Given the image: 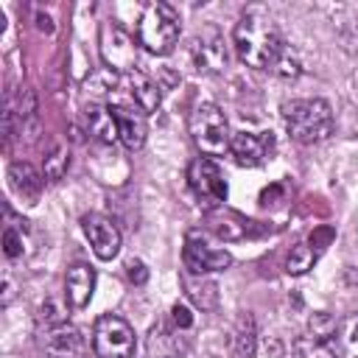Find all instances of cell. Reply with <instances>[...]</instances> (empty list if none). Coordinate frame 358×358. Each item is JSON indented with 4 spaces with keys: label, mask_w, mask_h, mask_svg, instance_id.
Instances as JSON below:
<instances>
[{
    "label": "cell",
    "mask_w": 358,
    "mask_h": 358,
    "mask_svg": "<svg viewBox=\"0 0 358 358\" xmlns=\"http://www.w3.org/2000/svg\"><path fill=\"white\" fill-rule=\"evenodd\" d=\"M271 148H274L271 131H235L232 143H229V151H232L235 162L243 165V168L260 165L271 154Z\"/></svg>",
    "instance_id": "12"
},
{
    "label": "cell",
    "mask_w": 358,
    "mask_h": 358,
    "mask_svg": "<svg viewBox=\"0 0 358 358\" xmlns=\"http://www.w3.org/2000/svg\"><path fill=\"white\" fill-rule=\"evenodd\" d=\"M92 350L98 358H134V327L117 313L98 316L92 324Z\"/></svg>",
    "instance_id": "5"
},
{
    "label": "cell",
    "mask_w": 358,
    "mask_h": 358,
    "mask_svg": "<svg viewBox=\"0 0 358 358\" xmlns=\"http://www.w3.org/2000/svg\"><path fill=\"white\" fill-rule=\"evenodd\" d=\"M87 129L95 140L101 143H115L117 140V123L112 115V106H92L87 112Z\"/></svg>",
    "instance_id": "21"
},
{
    "label": "cell",
    "mask_w": 358,
    "mask_h": 358,
    "mask_svg": "<svg viewBox=\"0 0 358 358\" xmlns=\"http://www.w3.org/2000/svg\"><path fill=\"white\" fill-rule=\"evenodd\" d=\"M294 355L296 358H336V347H333V341L305 333L294 341Z\"/></svg>",
    "instance_id": "23"
},
{
    "label": "cell",
    "mask_w": 358,
    "mask_h": 358,
    "mask_svg": "<svg viewBox=\"0 0 358 358\" xmlns=\"http://www.w3.org/2000/svg\"><path fill=\"white\" fill-rule=\"evenodd\" d=\"M207 224H210V229H213L218 238H224V241H238V238H243V235L249 232V224H252V221L241 218L238 213H232V210H227V207H215V210L207 213Z\"/></svg>",
    "instance_id": "18"
},
{
    "label": "cell",
    "mask_w": 358,
    "mask_h": 358,
    "mask_svg": "<svg viewBox=\"0 0 358 358\" xmlns=\"http://www.w3.org/2000/svg\"><path fill=\"white\" fill-rule=\"evenodd\" d=\"M95 294V268L87 263H73L64 274V299L73 310H84Z\"/></svg>",
    "instance_id": "13"
},
{
    "label": "cell",
    "mask_w": 358,
    "mask_h": 358,
    "mask_svg": "<svg viewBox=\"0 0 358 358\" xmlns=\"http://www.w3.org/2000/svg\"><path fill=\"white\" fill-rule=\"evenodd\" d=\"M3 252H6V257H20L22 255V232H17L14 227H6V232H3Z\"/></svg>",
    "instance_id": "26"
},
{
    "label": "cell",
    "mask_w": 358,
    "mask_h": 358,
    "mask_svg": "<svg viewBox=\"0 0 358 358\" xmlns=\"http://www.w3.org/2000/svg\"><path fill=\"white\" fill-rule=\"evenodd\" d=\"M42 347L48 358H87V341L70 322H53L42 336Z\"/></svg>",
    "instance_id": "9"
},
{
    "label": "cell",
    "mask_w": 358,
    "mask_h": 358,
    "mask_svg": "<svg viewBox=\"0 0 358 358\" xmlns=\"http://www.w3.org/2000/svg\"><path fill=\"white\" fill-rule=\"evenodd\" d=\"M185 330H179L173 322H159L157 327H151L148 333V355L151 358H179L187 352V341L182 336Z\"/></svg>",
    "instance_id": "14"
},
{
    "label": "cell",
    "mask_w": 358,
    "mask_h": 358,
    "mask_svg": "<svg viewBox=\"0 0 358 358\" xmlns=\"http://www.w3.org/2000/svg\"><path fill=\"white\" fill-rule=\"evenodd\" d=\"M185 268L193 274H210V271H224L232 266V255L227 249H213L204 243L199 235H187L185 249H182Z\"/></svg>",
    "instance_id": "8"
},
{
    "label": "cell",
    "mask_w": 358,
    "mask_h": 358,
    "mask_svg": "<svg viewBox=\"0 0 358 358\" xmlns=\"http://www.w3.org/2000/svg\"><path fill=\"white\" fill-rule=\"evenodd\" d=\"M126 87H129V98H131V103H134L137 109H143L145 115L154 112V109L159 106V101H162L159 84H157L151 76L140 73V70L126 73Z\"/></svg>",
    "instance_id": "15"
},
{
    "label": "cell",
    "mask_w": 358,
    "mask_h": 358,
    "mask_svg": "<svg viewBox=\"0 0 358 358\" xmlns=\"http://www.w3.org/2000/svg\"><path fill=\"white\" fill-rule=\"evenodd\" d=\"M193 53H196V62L201 70H221L227 64V50H224V42L213 34V39H204V36H196L193 39Z\"/></svg>",
    "instance_id": "20"
},
{
    "label": "cell",
    "mask_w": 358,
    "mask_h": 358,
    "mask_svg": "<svg viewBox=\"0 0 358 358\" xmlns=\"http://www.w3.org/2000/svg\"><path fill=\"white\" fill-rule=\"evenodd\" d=\"M187 129H190V137H193V143H196V148L201 154L221 157L224 151H229L232 131H229V123H227V115L221 112V106H215V103H199L190 112Z\"/></svg>",
    "instance_id": "4"
},
{
    "label": "cell",
    "mask_w": 358,
    "mask_h": 358,
    "mask_svg": "<svg viewBox=\"0 0 358 358\" xmlns=\"http://www.w3.org/2000/svg\"><path fill=\"white\" fill-rule=\"evenodd\" d=\"M182 285H185V294L190 296V302L201 310H213L218 305V285L213 280H204V274H193V271H182L179 274Z\"/></svg>",
    "instance_id": "16"
},
{
    "label": "cell",
    "mask_w": 358,
    "mask_h": 358,
    "mask_svg": "<svg viewBox=\"0 0 358 358\" xmlns=\"http://www.w3.org/2000/svg\"><path fill=\"white\" fill-rule=\"evenodd\" d=\"M282 117H285L288 134L302 145L322 143L333 131V109L324 98L288 101V103H282Z\"/></svg>",
    "instance_id": "2"
},
{
    "label": "cell",
    "mask_w": 358,
    "mask_h": 358,
    "mask_svg": "<svg viewBox=\"0 0 358 358\" xmlns=\"http://www.w3.org/2000/svg\"><path fill=\"white\" fill-rule=\"evenodd\" d=\"M313 263H316V249L310 243H296V246H291V252L285 257V271L305 274L308 268H313Z\"/></svg>",
    "instance_id": "24"
},
{
    "label": "cell",
    "mask_w": 358,
    "mask_h": 358,
    "mask_svg": "<svg viewBox=\"0 0 358 358\" xmlns=\"http://www.w3.org/2000/svg\"><path fill=\"white\" fill-rule=\"evenodd\" d=\"M81 229L95 252V257L101 260H112L120 252V229L115 227L112 218L101 215V213H90L81 218Z\"/></svg>",
    "instance_id": "10"
},
{
    "label": "cell",
    "mask_w": 358,
    "mask_h": 358,
    "mask_svg": "<svg viewBox=\"0 0 358 358\" xmlns=\"http://www.w3.org/2000/svg\"><path fill=\"white\" fill-rule=\"evenodd\" d=\"M257 350V333H255V319L243 313L238 319L235 336H232V358H255Z\"/></svg>",
    "instance_id": "22"
},
{
    "label": "cell",
    "mask_w": 358,
    "mask_h": 358,
    "mask_svg": "<svg viewBox=\"0 0 358 358\" xmlns=\"http://www.w3.org/2000/svg\"><path fill=\"white\" fill-rule=\"evenodd\" d=\"M101 56L109 64V70H120V73H131L134 70V59H137L134 39L115 20H106L101 25Z\"/></svg>",
    "instance_id": "7"
},
{
    "label": "cell",
    "mask_w": 358,
    "mask_h": 358,
    "mask_svg": "<svg viewBox=\"0 0 358 358\" xmlns=\"http://www.w3.org/2000/svg\"><path fill=\"white\" fill-rule=\"evenodd\" d=\"M187 185L199 201L221 207L227 201V179L210 157H199L187 165Z\"/></svg>",
    "instance_id": "6"
},
{
    "label": "cell",
    "mask_w": 358,
    "mask_h": 358,
    "mask_svg": "<svg viewBox=\"0 0 358 358\" xmlns=\"http://www.w3.org/2000/svg\"><path fill=\"white\" fill-rule=\"evenodd\" d=\"M64 171H67V151H64V148H56V151L45 159V179L56 182V179H62Z\"/></svg>",
    "instance_id": "25"
},
{
    "label": "cell",
    "mask_w": 358,
    "mask_h": 358,
    "mask_svg": "<svg viewBox=\"0 0 358 358\" xmlns=\"http://www.w3.org/2000/svg\"><path fill=\"white\" fill-rule=\"evenodd\" d=\"M232 42H235L238 59L257 70H266V67L274 70V64L288 48L274 20L263 11H246L232 31Z\"/></svg>",
    "instance_id": "1"
},
{
    "label": "cell",
    "mask_w": 358,
    "mask_h": 358,
    "mask_svg": "<svg viewBox=\"0 0 358 358\" xmlns=\"http://www.w3.org/2000/svg\"><path fill=\"white\" fill-rule=\"evenodd\" d=\"M112 115L117 123V140L129 148V151H140L145 145L148 137V123H145V112L137 109L131 101L126 103H112Z\"/></svg>",
    "instance_id": "11"
},
{
    "label": "cell",
    "mask_w": 358,
    "mask_h": 358,
    "mask_svg": "<svg viewBox=\"0 0 358 358\" xmlns=\"http://www.w3.org/2000/svg\"><path fill=\"white\" fill-rule=\"evenodd\" d=\"M182 34V20L179 11L168 3H148L140 14L137 22V42L157 56H165L173 50V45L179 42Z\"/></svg>",
    "instance_id": "3"
},
{
    "label": "cell",
    "mask_w": 358,
    "mask_h": 358,
    "mask_svg": "<svg viewBox=\"0 0 358 358\" xmlns=\"http://www.w3.org/2000/svg\"><path fill=\"white\" fill-rule=\"evenodd\" d=\"M8 185H11V190H14L20 199H25L28 204H34V201L39 199V190H42V176L34 171V165H28V162H14V165L8 168Z\"/></svg>",
    "instance_id": "17"
},
{
    "label": "cell",
    "mask_w": 358,
    "mask_h": 358,
    "mask_svg": "<svg viewBox=\"0 0 358 358\" xmlns=\"http://www.w3.org/2000/svg\"><path fill=\"white\" fill-rule=\"evenodd\" d=\"M333 347L338 358H358V313H347L336 324Z\"/></svg>",
    "instance_id": "19"
},
{
    "label": "cell",
    "mask_w": 358,
    "mask_h": 358,
    "mask_svg": "<svg viewBox=\"0 0 358 358\" xmlns=\"http://www.w3.org/2000/svg\"><path fill=\"white\" fill-rule=\"evenodd\" d=\"M126 274H129V280L137 282V285H143V282L148 280V268H145L140 260H129V263H126Z\"/></svg>",
    "instance_id": "28"
},
{
    "label": "cell",
    "mask_w": 358,
    "mask_h": 358,
    "mask_svg": "<svg viewBox=\"0 0 358 358\" xmlns=\"http://www.w3.org/2000/svg\"><path fill=\"white\" fill-rule=\"evenodd\" d=\"M171 322H173L179 330H190V327H193V313H190V308L182 305V302H176V305L171 308Z\"/></svg>",
    "instance_id": "27"
}]
</instances>
